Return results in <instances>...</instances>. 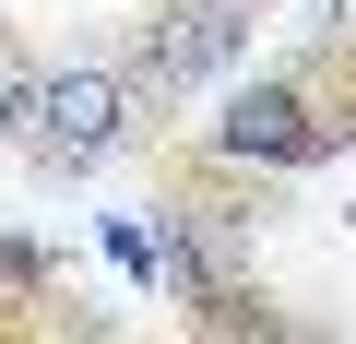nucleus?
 Returning a JSON list of instances; mask_svg holds the SVG:
<instances>
[{"label":"nucleus","instance_id":"nucleus-3","mask_svg":"<svg viewBox=\"0 0 356 344\" xmlns=\"http://www.w3.org/2000/svg\"><path fill=\"white\" fill-rule=\"evenodd\" d=\"M321 131H309V95L297 83H250L226 119H214V154H238V166H297Z\"/></svg>","mask_w":356,"mask_h":344},{"label":"nucleus","instance_id":"nucleus-5","mask_svg":"<svg viewBox=\"0 0 356 344\" xmlns=\"http://www.w3.org/2000/svg\"><path fill=\"white\" fill-rule=\"evenodd\" d=\"M83 344H107V332H83Z\"/></svg>","mask_w":356,"mask_h":344},{"label":"nucleus","instance_id":"nucleus-4","mask_svg":"<svg viewBox=\"0 0 356 344\" xmlns=\"http://www.w3.org/2000/svg\"><path fill=\"white\" fill-rule=\"evenodd\" d=\"M24 107H36V72H24V48H13V36H0V142L24 131Z\"/></svg>","mask_w":356,"mask_h":344},{"label":"nucleus","instance_id":"nucleus-2","mask_svg":"<svg viewBox=\"0 0 356 344\" xmlns=\"http://www.w3.org/2000/svg\"><path fill=\"white\" fill-rule=\"evenodd\" d=\"M238 36H250V0H166V24L143 36V83H202V72H226L238 60Z\"/></svg>","mask_w":356,"mask_h":344},{"label":"nucleus","instance_id":"nucleus-1","mask_svg":"<svg viewBox=\"0 0 356 344\" xmlns=\"http://www.w3.org/2000/svg\"><path fill=\"white\" fill-rule=\"evenodd\" d=\"M119 131H131V83H119V72H48L36 107H24V142H36L48 166H95Z\"/></svg>","mask_w":356,"mask_h":344}]
</instances>
